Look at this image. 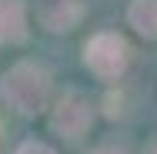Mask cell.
I'll return each mask as SVG.
<instances>
[{
  "instance_id": "obj_1",
  "label": "cell",
  "mask_w": 157,
  "mask_h": 154,
  "mask_svg": "<svg viewBox=\"0 0 157 154\" xmlns=\"http://www.w3.org/2000/svg\"><path fill=\"white\" fill-rule=\"evenodd\" d=\"M50 84H54V77H50V70H47L44 64L20 61L0 77V94H3V101H7L17 114L30 117V114H40V111L47 107Z\"/></svg>"
},
{
  "instance_id": "obj_2",
  "label": "cell",
  "mask_w": 157,
  "mask_h": 154,
  "mask_svg": "<svg viewBox=\"0 0 157 154\" xmlns=\"http://www.w3.org/2000/svg\"><path fill=\"white\" fill-rule=\"evenodd\" d=\"M84 64H87V70H90L94 77H100V81H121L124 70H127V64H130V47H127V40L121 34L100 30V34H94V37L87 40Z\"/></svg>"
},
{
  "instance_id": "obj_3",
  "label": "cell",
  "mask_w": 157,
  "mask_h": 154,
  "mask_svg": "<svg viewBox=\"0 0 157 154\" xmlns=\"http://www.w3.org/2000/svg\"><path fill=\"white\" fill-rule=\"evenodd\" d=\"M90 124H94V104H90L87 94L67 91V94H60L54 101V107H50V127L57 134H63V137H80V134L90 131Z\"/></svg>"
},
{
  "instance_id": "obj_4",
  "label": "cell",
  "mask_w": 157,
  "mask_h": 154,
  "mask_svg": "<svg viewBox=\"0 0 157 154\" xmlns=\"http://www.w3.org/2000/svg\"><path fill=\"white\" fill-rule=\"evenodd\" d=\"M84 17V3L80 0H40L37 3V20L50 34H67L74 30Z\"/></svg>"
},
{
  "instance_id": "obj_5",
  "label": "cell",
  "mask_w": 157,
  "mask_h": 154,
  "mask_svg": "<svg viewBox=\"0 0 157 154\" xmlns=\"http://www.w3.org/2000/svg\"><path fill=\"white\" fill-rule=\"evenodd\" d=\"M27 34L24 0H0V44H17Z\"/></svg>"
},
{
  "instance_id": "obj_6",
  "label": "cell",
  "mask_w": 157,
  "mask_h": 154,
  "mask_svg": "<svg viewBox=\"0 0 157 154\" xmlns=\"http://www.w3.org/2000/svg\"><path fill=\"white\" fill-rule=\"evenodd\" d=\"M127 20L144 40H157V0H130Z\"/></svg>"
},
{
  "instance_id": "obj_7",
  "label": "cell",
  "mask_w": 157,
  "mask_h": 154,
  "mask_svg": "<svg viewBox=\"0 0 157 154\" xmlns=\"http://www.w3.org/2000/svg\"><path fill=\"white\" fill-rule=\"evenodd\" d=\"M17 154H57L50 144H44V141H24L20 148H17Z\"/></svg>"
},
{
  "instance_id": "obj_8",
  "label": "cell",
  "mask_w": 157,
  "mask_h": 154,
  "mask_svg": "<svg viewBox=\"0 0 157 154\" xmlns=\"http://www.w3.org/2000/svg\"><path fill=\"white\" fill-rule=\"evenodd\" d=\"M87 154H127L121 144H97L94 151H87Z\"/></svg>"
}]
</instances>
